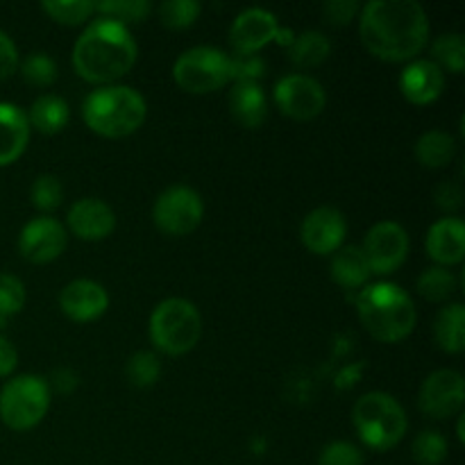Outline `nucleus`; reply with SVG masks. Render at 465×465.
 I'll return each mask as SVG.
<instances>
[{"instance_id":"nucleus-5","label":"nucleus","mask_w":465,"mask_h":465,"mask_svg":"<svg viewBox=\"0 0 465 465\" xmlns=\"http://www.w3.org/2000/svg\"><path fill=\"white\" fill-rule=\"evenodd\" d=\"M352 425L359 439L377 452L395 448L407 434V413L389 393H366L352 409Z\"/></svg>"},{"instance_id":"nucleus-28","label":"nucleus","mask_w":465,"mask_h":465,"mask_svg":"<svg viewBox=\"0 0 465 465\" xmlns=\"http://www.w3.org/2000/svg\"><path fill=\"white\" fill-rule=\"evenodd\" d=\"M434 59L440 68H448L450 73H463L465 68V39L459 32H445L431 45Z\"/></svg>"},{"instance_id":"nucleus-6","label":"nucleus","mask_w":465,"mask_h":465,"mask_svg":"<svg viewBox=\"0 0 465 465\" xmlns=\"http://www.w3.org/2000/svg\"><path fill=\"white\" fill-rule=\"evenodd\" d=\"M150 341L159 352L180 357L198 345L203 318L198 307L184 298H168L154 307L150 316Z\"/></svg>"},{"instance_id":"nucleus-43","label":"nucleus","mask_w":465,"mask_h":465,"mask_svg":"<svg viewBox=\"0 0 465 465\" xmlns=\"http://www.w3.org/2000/svg\"><path fill=\"white\" fill-rule=\"evenodd\" d=\"M53 386L59 391V393H71L77 386L75 372L68 371V368H59V371L53 372Z\"/></svg>"},{"instance_id":"nucleus-29","label":"nucleus","mask_w":465,"mask_h":465,"mask_svg":"<svg viewBox=\"0 0 465 465\" xmlns=\"http://www.w3.org/2000/svg\"><path fill=\"white\" fill-rule=\"evenodd\" d=\"M41 9L62 25H80L95 14L91 0H44Z\"/></svg>"},{"instance_id":"nucleus-12","label":"nucleus","mask_w":465,"mask_h":465,"mask_svg":"<svg viewBox=\"0 0 465 465\" xmlns=\"http://www.w3.org/2000/svg\"><path fill=\"white\" fill-rule=\"evenodd\" d=\"M463 375L459 371H436L422 381L418 393V407L434 420H445L461 413L463 409Z\"/></svg>"},{"instance_id":"nucleus-4","label":"nucleus","mask_w":465,"mask_h":465,"mask_svg":"<svg viewBox=\"0 0 465 465\" xmlns=\"http://www.w3.org/2000/svg\"><path fill=\"white\" fill-rule=\"evenodd\" d=\"M145 100L125 84H107L91 91L82 103V118L100 136L121 139L139 130L145 121Z\"/></svg>"},{"instance_id":"nucleus-15","label":"nucleus","mask_w":465,"mask_h":465,"mask_svg":"<svg viewBox=\"0 0 465 465\" xmlns=\"http://www.w3.org/2000/svg\"><path fill=\"white\" fill-rule=\"evenodd\" d=\"M348 234L345 216L334 207H318L307 213L300 227V239L313 254H334Z\"/></svg>"},{"instance_id":"nucleus-25","label":"nucleus","mask_w":465,"mask_h":465,"mask_svg":"<svg viewBox=\"0 0 465 465\" xmlns=\"http://www.w3.org/2000/svg\"><path fill=\"white\" fill-rule=\"evenodd\" d=\"M331 53V44L322 32L307 30L302 35L293 36L289 45V59L298 68H313L321 66Z\"/></svg>"},{"instance_id":"nucleus-2","label":"nucleus","mask_w":465,"mask_h":465,"mask_svg":"<svg viewBox=\"0 0 465 465\" xmlns=\"http://www.w3.org/2000/svg\"><path fill=\"white\" fill-rule=\"evenodd\" d=\"M136 41L127 25L100 16L91 21L73 45V66L91 84H112L136 64Z\"/></svg>"},{"instance_id":"nucleus-41","label":"nucleus","mask_w":465,"mask_h":465,"mask_svg":"<svg viewBox=\"0 0 465 465\" xmlns=\"http://www.w3.org/2000/svg\"><path fill=\"white\" fill-rule=\"evenodd\" d=\"M436 204L440 209H448V212L461 207V189L457 184H443L436 191Z\"/></svg>"},{"instance_id":"nucleus-30","label":"nucleus","mask_w":465,"mask_h":465,"mask_svg":"<svg viewBox=\"0 0 465 465\" xmlns=\"http://www.w3.org/2000/svg\"><path fill=\"white\" fill-rule=\"evenodd\" d=\"M94 7L98 14L114 18L123 25L145 21L153 12V3H148V0H107V3H94Z\"/></svg>"},{"instance_id":"nucleus-19","label":"nucleus","mask_w":465,"mask_h":465,"mask_svg":"<svg viewBox=\"0 0 465 465\" xmlns=\"http://www.w3.org/2000/svg\"><path fill=\"white\" fill-rule=\"evenodd\" d=\"M425 248L430 259H434L440 268L461 263L465 254V225L461 218L450 216L436 221L427 232Z\"/></svg>"},{"instance_id":"nucleus-18","label":"nucleus","mask_w":465,"mask_h":465,"mask_svg":"<svg viewBox=\"0 0 465 465\" xmlns=\"http://www.w3.org/2000/svg\"><path fill=\"white\" fill-rule=\"evenodd\" d=\"M445 86V73L431 59H416L400 75V91L411 104H430L439 100Z\"/></svg>"},{"instance_id":"nucleus-33","label":"nucleus","mask_w":465,"mask_h":465,"mask_svg":"<svg viewBox=\"0 0 465 465\" xmlns=\"http://www.w3.org/2000/svg\"><path fill=\"white\" fill-rule=\"evenodd\" d=\"M21 75L32 86H50L57 80V62L48 53H32L18 64Z\"/></svg>"},{"instance_id":"nucleus-36","label":"nucleus","mask_w":465,"mask_h":465,"mask_svg":"<svg viewBox=\"0 0 465 465\" xmlns=\"http://www.w3.org/2000/svg\"><path fill=\"white\" fill-rule=\"evenodd\" d=\"M30 198L32 204L36 209H41V212H54L62 204L64 198L62 182L54 175H39L35 180V184H32Z\"/></svg>"},{"instance_id":"nucleus-23","label":"nucleus","mask_w":465,"mask_h":465,"mask_svg":"<svg viewBox=\"0 0 465 465\" xmlns=\"http://www.w3.org/2000/svg\"><path fill=\"white\" fill-rule=\"evenodd\" d=\"M436 343L443 352L461 354L465 348V309L463 304H448L439 312L434 322Z\"/></svg>"},{"instance_id":"nucleus-9","label":"nucleus","mask_w":465,"mask_h":465,"mask_svg":"<svg viewBox=\"0 0 465 465\" xmlns=\"http://www.w3.org/2000/svg\"><path fill=\"white\" fill-rule=\"evenodd\" d=\"M204 203L191 186H168L153 207V221L163 234L186 236L203 223Z\"/></svg>"},{"instance_id":"nucleus-37","label":"nucleus","mask_w":465,"mask_h":465,"mask_svg":"<svg viewBox=\"0 0 465 465\" xmlns=\"http://www.w3.org/2000/svg\"><path fill=\"white\" fill-rule=\"evenodd\" d=\"M318 465H363V454L348 440H334L322 448Z\"/></svg>"},{"instance_id":"nucleus-27","label":"nucleus","mask_w":465,"mask_h":465,"mask_svg":"<svg viewBox=\"0 0 465 465\" xmlns=\"http://www.w3.org/2000/svg\"><path fill=\"white\" fill-rule=\"evenodd\" d=\"M457 277L448 268H427L418 277V293L430 302H445L457 291Z\"/></svg>"},{"instance_id":"nucleus-39","label":"nucleus","mask_w":465,"mask_h":465,"mask_svg":"<svg viewBox=\"0 0 465 465\" xmlns=\"http://www.w3.org/2000/svg\"><path fill=\"white\" fill-rule=\"evenodd\" d=\"M322 12L331 25H348L357 16L359 3H354V0H330V3H325Z\"/></svg>"},{"instance_id":"nucleus-13","label":"nucleus","mask_w":465,"mask_h":465,"mask_svg":"<svg viewBox=\"0 0 465 465\" xmlns=\"http://www.w3.org/2000/svg\"><path fill=\"white\" fill-rule=\"evenodd\" d=\"M66 230L57 218L39 216L25 223L18 234V250L32 263H50L66 250Z\"/></svg>"},{"instance_id":"nucleus-24","label":"nucleus","mask_w":465,"mask_h":465,"mask_svg":"<svg viewBox=\"0 0 465 465\" xmlns=\"http://www.w3.org/2000/svg\"><path fill=\"white\" fill-rule=\"evenodd\" d=\"M68 116H71V112H68L66 100L59 98V95L45 94L35 100L30 114H27V121L41 134H57L66 127Z\"/></svg>"},{"instance_id":"nucleus-7","label":"nucleus","mask_w":465,"mask_h":465,"mask_svg":"<svg viewBox=\"0 0 465 465\" xmlns=\"http://www.w3.org/2000/svg\"><path fill=\"white\" fill-rule=\"evenodd\" d=\"M50 409V384L39 375H21L0 391V420L14 431L39 425Z\"/></svg>"},{"instance_id":"nucleus-26","label":"nucleus","mask_w":465,"mask_h":465,"mask_svg":"<svg viewBox=\"0 0 465 465\" xmlns=\"http://www.w3.org/2000/svg\"><path fill=\"white\" fill-rule=\"evenodd\" d=\"M457 153V141L443 130H430L416 141V157L425 168L448 166Z\"/></svg>"},{"instance_id":"nucleus-17","label":"nucleus","mask_w":465,"mask_h":465,"mask_svg":"<svg viewBox=\"0 0 465 465\" xmlns=\"http://www.w3.org/2000/svg\"><path fill=\"white\" fill-rule=\"evenodd\" d=\"M68 227L82 241H103L116 230V213L100 198H82L68 209Z\"/></svg>"},{"instance_id":"nucleus-3","label":"nucleus","mask_w":465,"mask_h":465,"mask_svg":"<svg viewBox=\"0 0 465 465\" xmlns=\"http://www.w3.org/2000/svg\"><path fill=\"white\" fill-rule=\"evenodd\" d=\"M357 313L368 334L380 343L404 341L416 327V307L411 295L393 282L363 286L357 298Z\"/></svg>"},{"instance_id":"nucleus-38","label":"nucleus","mask_w":465,"mask_h":465,"mask_svg":"<svg viewBox=\"0 0 465 465\" xmlns=\"http://www.w3.org/2000/svg\"><path fill=\"white\" fill-rule=\"evenodd\" d=\"M230 66L236 82H259L266 73V62L259 54H230Z\"/></svg>"},{"instance_id":"nucleus-11","label":"nucleus","mask_w":465,"mask_h":465,"mask_svg":"<svg viewBox=\"0 0 465 465\" xmlns=\"http://www.w3.org/2000/svg\"><path fill=\"white\" fill-rule=\"evenodd\" d=\"M275 103L282 114L295 121H312L325 109L327 95L325 89L313 77L293 73V75L282 77L275 84Z\"/></svg>"},{"instance_id":"nucleus-8","label":"nucleus","mask_w":465,"mask_h":465,"mask_svg":"<svg viewBox=\"0 0 465 465\" xmlns=\"http://www.w3.org/2000/svg\"><path fill=\"white\" fill-rule=\"evenodd\" d=\"M173 77L186 94H212L232 80L230 54L212 45L189 48L173 64Z\"/></svg>"},{"instance_id":"nucleus-10","label":"nucleus","mask_w":465,"mask_h":465,"mask_svg":"<svg viewBox=\"0 0 465 465\" xmlns=\"http://www.w3.org/2000/svg\"><path fill=\"white\" fill-rule=\"evenodd\" d=\"M361 252L368 268L375 275H389L398 271L409 254V234L400 223L381 221L368 230Z\"/></svg>"},{"instance_id":"nucleus-21","label":"nucleus","mask_w":465,"mask_h":465,"mask_svg":"<svg viewBox=\"0 0 465 465\" xmlns=\"http://www.w3.org/2000/svg\"><path fill=\"white\" fill-rule=\"evenodd\" d=\"M227 104H230V114L234 116V121L248 130L262 125L268 116L266 91L259 82H234Z\"/></svg>"},{"instance_id":"nucleus-1","label":"nucleus","mask_w":465,"mask_h":465,"mask_svg":"<svg viewBox=\"0 0 465 465\" xmlns=\"http://www.w3.org/2000/svg\"><path fill=\"white\" fill-rule=\"evenodd\" d=\"M361 41L384 62H409L430 39V18L416 0H371L359 18Z\"/></svg>"},{"instance_id":"nucleus-14","label":"nucleus","mask_w":465,"mask_h":465,"mask_svg":"<svg viewBox=\"0 0 465 465\" xmlns=\"http://www.w3.org/2000/svg\"><path fill=\"white\" fill-rule=\"evenodd\" d=\"M280 23L263 7L243 9L230 27V44L236 54H257L263 45L277 41Z\"/></svg>"},{"instance_id":"nucleus-35","label":"nucleus","mask_w":465,"mask_h":465,"mask_svg":"<svg viewBox=\"0 0 465 465\" xmlns=\"http://www.w3.org/2000/svg\"><path fill=\"white\" fill-rule=\"evenodd\" d=\"M25 304V286L18 277L0 272V327L16 316Z\"/></svg>"},{"instance_id":"nucleus-16","label":"nucleus","mask_w":465,"mask_h":465,"mask_svg":"<svg viewBox=\"0 0 465 465\" xmlns=\"http://www.w3.org/2000/svg\"><path fill=\"white\" fill-rule=\"evenodd\" d=\"M109 307V295L104 286L94 280H73L59 293V309L64 316L75 322L98 321Z\"/></svg>"},{"instance_id":"nucleus-40","label":"nucleus","mask_w":465,"mask_h":465,"mask_svg":"<svg viewBox=\"0 0 465 465\" xmlns=\"http://www.w3.org/2000/svg\"><path fill=\"white\" fill-rule=\"evenodd\" d=\"M18 64H21V59H18L16 44H14L7 32L0 30V80L12 77L16 73Z\"/></svg>"},{"instance_id":"nucleus-31","label":"nucleus","mask_w":465,"mask_h":465,"mask_svg":"<svg viewBox=\"0 0 465 465\" xmlns=\"http://www.w3.org/2000/svg\"><path fill=\"white\" fill-rule=\"evenodd\" d=\"M157 12L163 25L171 27V30H184L198 21L203 7H200L198 0H166V3L159 5Z\"/></svg>"},{"instance_id":"nucleus-32","label":"nucleus","mask_w":465,"mask_h":465,"mask_svg":"<svg viewBox=\"0 0 465 465\" xmlns=\"http://www.w3.org/2000/svg\"><path fill=\"white\" fill-rule=\"evenodd\" d=\"M448 440L440 431L425 430L413 440V459L420 465H440L448 459Z\"/></svg>"},{"instance_id":"nucleus-42","label":"nucleus","mask_w":465,"mask_h":465,"mask_svg":"<svg viewBox=\"0 0 465 465\" xmlns=\"http://www.w3.org/2000/svg\"><path fill=\"white\" fill-rule=\"evenodd\" d=\"M18 363L16 348L5 336H0V377H9Z\"/></svg>"},{"instance_id":"nucleus-22","label":"nucleus","mask_w":465,"mask_h":465,"mask_svg":"<svg viewBox=\"0 0 465 465\" xmlns=\"http://www.w3.org/2000/svg\"><path fill=\"white\" fill-rule=\"evenodd\" d=\"M330 271L331 280L343 286V289H361V286L368 284L372 275L361 248H357V245L336 250L334 257H331Z\"/></svg>"},{"instance_id":"nucleus-20","label":"nucleus","mask_w":465,"mask_h":465,"mask_svg":"<svg viewBox=\"0 0 465 465\" xmlns=\"http://www.w3.org/2000/svg\"><path fill=\"white\" fill-rule=\"evenodd\" d=\"M30 141V121L18 104L0 103V168L16 162Z\"/></svg>"},{"instance_id":"nucleus-34","label":"nucleus","mask_w":465,"mask_h":465,"mask_svg":"<svg viewBox=\"0 0 465 465\" xmlns=\"http://www.w3.org/2000/svg\"><path fill=\"white\" fill-rule=\"evenodd\" d=\"M125 375L136 389H150L162 375V366H159V359L153 352H134L127 359Z\"/></svg>"}]
</instances>
